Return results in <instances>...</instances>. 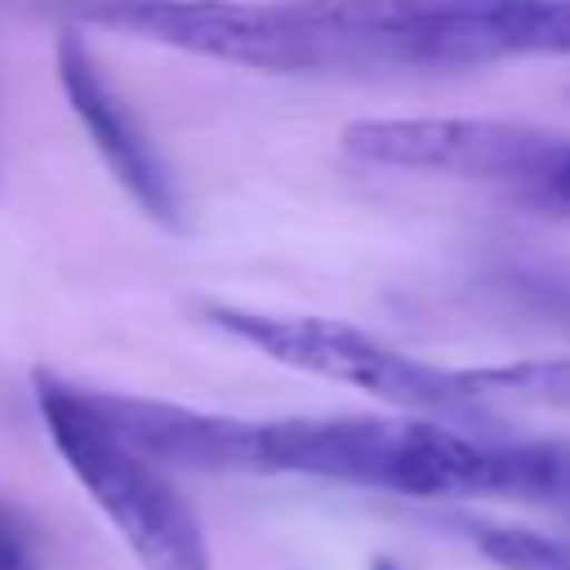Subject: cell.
<instances>
[{"label": "cell", "instance_id": "7", "mask_svg": "<svg viewBox=\"0 0 570 570\" xmlns=\"http://www.w3.org/2000/svg\"><path fill=\"white\" fill-rule=\"evenodd\" d=\"M89 401L134 450H142L160 468L254 472L258 419H232V414H209L174 401L120 396V392H94V387H89Z\"/></svg>", "mask_w": 570, "mask_h": 570}, {"label": "cell", "instance_id": "8", "mask_svg": "<svg viewBox=\"0 0 570 570\" xmlns=\"http://www.w3.org/2000/svg\"><path fill=\"white\" fill-rule=\"evenodd\" d=\"M459 383H463V392L472 396L476 410H494V405L570 410V356L459 370Z\"/></svg>", "mask_w": 570, "mask_h": 570}, {"label": "cell", "instance_id": "1", "mask_svg": "<svg viewBox=\"0 0 570 570\" xmlns=\"http://www.w3.org/2000/svg\"><path fill=\"white\" fill-rule=\"evenodd\" d=\"M31 392L53 450L142 570H214L205 525L187 494L94 410L89 387H76L53 370H36Z\"/></svg>", "mask_w": 570, "mask_h": 570}, {"label": "cell", "instance_id": "3", "mask_svg": "<svg viewBox=\"0 0 570 570\" xmlns=\"http://www.w3.org/2000/svg\"><path fill=\"white\" fill-rule=\"evenodd\" d=\"M374 67L459 71L570 53V0H361Z\"/></svg>", "mask_w": 570, "mask_h": 570}, {"label": "cell", "instance_id": "9", "mask_svg": "<svg viewBox=\"0 0 570 570\" xmlns=\"http://www.w3.org/2000/svg\"><path fill=\"white\" fill-rule=\"evenodd\" d=\"M476 548L499 570H570V539L530 525H485Z\"/></svg>", "mask_w": 570, "mask_h": 570}, {"label": "cell", "instance_id": "4", "mask_svg": "<svg viewBox=\"0 0 570 570\" xmlns=\"http://www.w3.org/2000/svg\"><path fill=\"white\" fill-rule=\"evenodd\" d=\"M80 13L94 27L249 71H321L316 40L289 0H89Z\"/></svg>", "mask_w": 570, "mask_h": 570}, {"label": "cell", "instance_id": "10", "mask_svg": "<svg viewBox=\"0 0 570 570\" xmlns=\"http://www.w3.org/2000/svg\"><path fill=\"white\" fill-rule=\"evenodd\" d=\"M0 570H40V548L18 508L0 499Z\"/></svg>", "mask_w": 570, "mask_h": 570}, {"label": "cell", "instance_id": "5", "mask_svg": "<svg viewBox=\"0 0 570 570\" xmlns=\"http://www.w3.org/2000/svg\"><path fill=\"white\" fill-rule=\"evenodd\" d=\"M343 151L383 169L454 174L476 183H543L548 169L570 151V138L517 120L392 116L347 125Z\"/></svg>", "mask_w": 570, "mask_h": 570}, {"label": "cell", "instance_id": "2", "mask_svg": "<svg viewBox=\"0 0 570 570\" xmlns=\"http://www.w3.org/2000/svg\"><path fill=\"white\" fill-rule=\"evenodd\" d=\"M205 316L214 330L240 338L245 347L263 352L276 365L303 370L325 383L356 387V392L387 401L405 414H432V419H450V423L485 414L463 392L459 370H441L419 356H405L347 321L298 316V312H258V307H232V303H214V307H205Z\"/></svg>", "mask_w": 570, "mask_h": 570}, {"label": "cell", "instance_id": "11", "mask_svg": "<svg viewBox=\"0 0 570 570\" xmlns=\"http://www.w3.org/2000/svg\"><path fill=\"white\" fill-rule=\"evenodd\" d=\"M539 187H543V196H548V200H557V205H566V209H570V151L548 169V178H543Z\"/></svg>", "mask_w": 570, "mask_h": 570}, {"label": "cell", "instance_id": "6", "mask_svg": "<svg viewBox=\"0 0 570 570\" xmlns=\"http://www.w3.org/2000/svg\"><path fill=\"white\" fill-rule=\"evenodd\" d=\"M58 80H62V94L80 120V129L89 134V142L98 147L102 165L111 169V178L134 196V205L178 232L183 227V196H178V183L165 165V156L156 151V142L147 138V129L138 125V116L129 111V102L111 89V80L102 76L98 58L89 53V45L76 36V31H62L58 36Z\"/></svg>", "mask_w": 570, "mask_h": 570}, {"label": "cell", "instance_id": "12", "mask_svg": "<svg viewBox=\"0 0 570 570\" xmlns=\"http://www.w3.org/2000/svg\"><path fill=\"white\" fill-rule=\"evenodd\" d=\"M370 570H401V566H396L392 557H374V561H370Z\"/></svg>", "mask_w": 570, "mask_h": 570}]
</instances>
